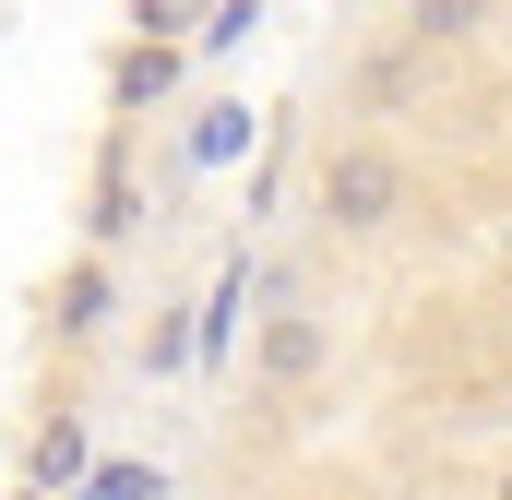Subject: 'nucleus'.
Returning a JSON list of instances; mask_svg holds the SVG:
<instances>
[{
    "label": "nucleus",
    "instance_id": "1a4fd4ad",
    "mask_svg": "<svg viewBox=\"0 0 512 500\" xmlns=\"http://www.w3.org/2000/svg\"><path fill=\"white\" fill-rule=\"evenodd\" d=\"M489 500H512V465H501V489H489Z\"/></svg>",
    "mask_w": 512,
    "mask_h": 500
},
{
    "label": "nucleus",
    "instance_id": "20e7f679",
    "mask_svg": "<svg viewBox=\"0 0 512 500\" xmlns=\"http://www.w3.org/2000/svg\"><path fill=\"white\" fill-rule=\"evenodd\" d=\"M167 84H179V48H167V36H143V48H120V72H108V96H120V108H143V96H167Z\"/></svg>",
    "mask_w": 512,
    "mask_h": 500
},
{
    "label": "nucleus",
    "instance_id": "423d86ee",
    "mask_svg": "<svg viewBox=\"0 0 512 500\" xmlns=\"http://www.w3.org/2000/svg\"><path fill=\"white\" fill-rule=\"evenodd\" d=\"M489 24V0H417V36L429 48H453V36H477Z\"/></svg>",
    "mask_w": 512,
    "mask_h": 500
},
{
    "label": "nucleus",
    "instance_id": "0eeeda50",
    "mask_svg": "<svg viewBox=\"0 0 512 500\" xmlns=\"http://www.w3.org/2000/svg\"><path fill=\"white\" fill-rule=\"evenodd\" d=\"M131 12H143V36H167V48L203 36V0H131Z\"/></svg>",
    "mask_w": 512,
    "mask_h": 500
},
{
    "label": "nucleus",
    "instance_id": "f257e3e1",
    "mask_svg": "<svg viewBox=\"0 0 512 500\" xmlns=\"http://www.w3.org/2000/svg\"><path fill=\"white\" fill-rule=\"evenodd\" d=\"M310 215H322L334 239H382L393 215H405V155L370 143V131L322 143V167H310Z\"/></svg>",
    "mask_w": 512,
    "mask_h": 500
},
{
    "label": "nucleus",
    "instance_id": "39448f33",
    "mask_svg": "<svg viewBox=\"0 0 512 500\" xmlns=\"http://www.w3.org/2000/svg\"><path fill=\"white\" fill-rule=\"evenodd\" d=\"M24 465H36V489H72V477H84V429H72V417H48Z\"/></svg>",
    "mask_w": 512,
    "mask_h": 500
},
{
    "label": "nucleus",
    "instance_id": "f03ea898",
    "mask_svg": "<svg viewBox=\"0 0 512 500\" xmlns=\"http://www.w3.org/2000/svg\"><path fill=\"white\" fill-rule=\"evenodd\" d=\"M322 358H334V322H322V310H262V334H251V381L262 393L322 381Z\"/></svg>",
    "mask_w": 512,
    "mask_h": 500
},
{
    "label": "nucleus",
    "instance_id": "6e6552de",
    "mask_svg": "<svg viewBox=\"0 0 512 500\" xmlns=\"http://www.w3.org/2000/svg\"><path fill=\"white\" fill-rule=\"evenodd\" d=\"M131 227V167H108V191H96V239H120Z\"/></svg>",
    "mask_w": 512,
    "mask_h": 500
},
{
    "label": "nucleus",
    "instance_id": "7ed1b4c3",
    "mask_svg": "<svg viewBox=\"0 0 512 500\" xmlns=\"http://www.w3.org/2000/svg\"><path fill=\"white\" fill-rule=\"evenodd\" d=\"M108 310H120V274H108V250H84V262L60 274V298H48V322H60V346H96Z\"/></svg>",
    "mask_w": 512,
    "mask_h": 500
},
{
    "label": "nucleus",
    "instance_id": "9d476101",
    "mask_svg": "<svg viewBox=\"0 0 512 500\" xmlns=\"http://www.w3.org/2000/svg\"><path fill=\"white\" fill-rule=\"evenodd\" d=\"M24 500H48V489H24Z\"/></svg>",
    "mask_w": 512,
    "mask_h": 500
}]
</instances>
